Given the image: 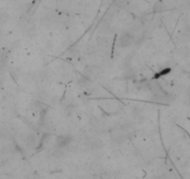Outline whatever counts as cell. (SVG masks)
Instances as JSON below:
<instances>
[{"label":"cell","instance_id":"obj_1","mask_svg":"<svg viewBox=\"0 0 190 179\" xmlns=\"http://www.w3.org/2000/svg\"><path fill=\"white\" fill-rule=\"evenodd\" d=\"M133 41H134V37H133L131 34H130L128 32H124L119 36L118 44L121 48H127V47H130L131 45H132Z\"/></svg>","mask_w":190,"mask_h":179}]
</instances>
